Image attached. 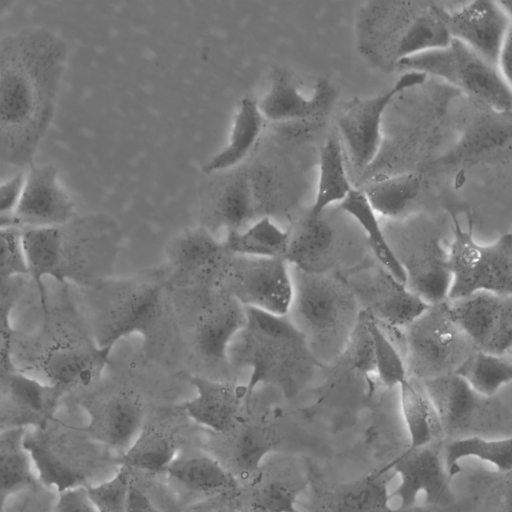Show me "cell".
Here are the masks:
<instances>
[{"label":"cell","mask_w":512,"mask_h":512,"mask_svg":"<svg viewBox=\"0 0 512 512\" xmlns=\"http://www.w3.org/2000/svg\"><path fill=\"white\" fill-rule=\"evenodd\" d=\"M68 49L56 32L27 27L0 39V162L31 166L55 115Z\"/></svg>","instance_id":"cell-1"},{"label":"cell","mask_w":512,"mask_h":512,"mask_svg":"<svg viewBox=\"0 0 512 512\" xmlns=\"http://www.w3.org/2000/svg\"><path fill=\"white\" fill-rule=\"evenodd\" d=\"M316 359L289 317L246 308V320L229 349V364L249 370L246 400L258 386L294 393Z\"/></svg>","instance_id":"cell-2"},{"label":"cell","mask_w":512,"mask_h":512,"mask_svg":"<svg viewBox=\"0 0 512 512\" xmlns=\"http://www.w3.org/2000/svg\"><path fill=\"white\" fill-rule=\"evenodd\" d=\"M291 274L293 297L287 316L317 362L335 360L342 355L362 311L353 291L338 273L291 267Z\"/></svg>","instance_id":"cell-3"},{"label":"cell","mask_w":512,"mask_h":512,"mask_svg":"<svg viewBox=\"0 0 512 512\" xmlns=\"http://www.w3.org/2000/svg\"><path fill=\"white\" fill-rule=\"evenodd\" d=\"M92 340L101 347L114 348L118 341L139 336L153 340L166 317L163 285L153 278L102 281L93 288Z\"/></svg>","instance_id":"cell-4"},{"label":"cell","mask_w":512,"mask_h":512,"mask_svg":"<svg viewBox=\"0 0 512 512\" xmlns=\"http://www.w3.org/2000/svg\"><path fill=\"white\" fill-rule=\"evenodd\" d=\"M407 375L419 381L454 374L477 350L452 318L447 300L429 305L401 329Z\"/></svg>","instance_id":"cell-5"},{"label":"cell","mask_w":512,"mask_h":512,"mask_svg":"<svg viewBox=\"0 0 512 512\" xmlns=\"http://www.w3.org/2000/svg\"><path fill=\"white\" fill-rule=\"evenodd\" d=\"M452 240L448 246L451 284L447 300L476 292L512 295V234L503 233L489 244L473 237L472 220L464 229L452 217Z\"/></svg>","instance_id":"cell-6"},{"label":"cell","mask_w":512,"mask_h":512,"mask_svg":"<svg viewBox=\"0 0 512 512\" xmlns=\"http://www.w3.org/2000/svg\"><path fill=\"white\" fill-rule=\"evenodd\" d=\"M410 67L458 87L497 112L511 111V85L498 68L455 39L446 47L415 55Z\"/></svg>","instance_id":"cell-7"},{"label":"cell","mask_w":512,"mask_h":512,"mask_svg":"<svg viewBox=\"0 0 512 512\" xmlns=\"http://www.w3.org/2000/svg\"><path fill=\"white\" fill-rule=\"evenodd\" d=\"M59 230L54 280L89 288L106 280L117 252L108 223L96 216L74 217Z\"/></svg>","instance_id":"cell-8"},{"label":"cell","mask_w":512,"mask_h":512,"mask_svg":"<svg viewBox=\"0 0 512 512\" xmlns=\"http://www.w3.org/2000/svg\"><path fill=\"white\" fill-rule=\"evenodd\" d=\"M222 263L224 293L245 308L286 316L293 297L291 267L283 257L258 258L228 254Z\"/></svg>","instance_id":"cell-9"},{"label":"cell","mask_w":512,"mask_h":512,"mask_svg":"<svg viewBox=\"0 0 512 512\" xmlns=\"http://www.w3.org/2000/svg\"><path fill=\"white\" fill-rule=\"evenodd\" d=\"M54 418L43 428H28L24 444L42 486L57 493L88 485V461L78 438Z\"/></svg>","instance_id":"cell-10"},{"label":"cell","mask_w":512,"mask_h":512,"mask_svg":"<svg viewBox=\"0 0 512 512\" xmlns=\"http://www.w3.org/2000/svg\"><path fill=\"white\" fill-rule=\"evenodd\" d=\"M426 78L422 73L405 71L382 94L354 98L343 107L338 117V129L357 173H363L378 153L382 117L390 102L398 94L422 85Z\"/></svg>","instance_id":"cell-11"},{"label":"cell","mask_w":512,"mask_h":512,"mask_svg":"<svg viewBox=\"0 0 512 512\" xmlns=\"http://www.w3.org/2000/svg\"><path fill=\"white\" fill-rule=\"evenodd\" d=\"M361 310L382 327L403 329L429 306L377 261L358 265L344 277Z\"/></svg>","instance_id":"cell-12"},{"label":"cell","mask_w":512,"mask_h":512,"mask_svg":"<svg viewBox=\"0 0 512 512\" xmlns=\"http://www.w3.org/2000/svg\"><path fill=\"white\" fill-rule=\"evenodd\" d=\"M447 303L452 318L477 350L511 355L512 295L476 292Z\"/></svg>","instance_id":"cell-13"},{"label":"cell","mask_w":512,"mask_h":512,"mask_svg":"<svg viewBox=\"0 0 512 512\" xmlns=\"http://www.w3.org/2000/svg\"><path fill=\"white\" fill-rule=\"evenodd\" d=\"M75 217L74 203L52 165L32 164L24 174L12 214L1 228L61 226Z\"/></svg>","instance_id":"cell-14"},{"label":"cell","mask_w":512,"mask_h":512,"mask_svg":"<svg viewBox=\"0 0 512 512\" xmlns=\"http://www.w3.org/2000/svg\"><path fill=\"white\" fill-rule=\"evenodd\" d=\"M421 382L436 410L443 434L477 428L509 413L499 394L483 396L455 373Z\"/></svg>","instance_id":"cell-15"},{"label":"cell","mask_w":512,"mask_h":512,"mask_svg":"<svg viewBox=\"0 0 512 512\" xmlns=\"http://www.w3.org/2000/svg\"><path fill=\"white\" fill-rule=\"evenodd\" d=\"M87 421L80 427L95 443L124 452L142 431L140 401L124 391L91 394L80 400Z\"/></svg>","instance_id":"cell-16"},{"label":"cell","mask_w":512,"mask_h":512,"mask_svg":"<svg viewBox=\"0 0 512 512\" xmlns=\"http://www.w3.org/2000/svg\"><path fill=\"white\" fill-rule=\"evenodd\" d=\"M389 465L400 478L399 485L389 494L390 501L397 500L398 509L414 507L420 495L430 505H437L446 498L451 478L438 441L406 449Z\"/></svg>","instance_id":"cell-17"},{"label":"cell","mask_w":512,"mask_h":512,"mask_svg":"<svg viewBox=\"0 0 512 512\" xmlns=\"http://www.w3.org/2000/svg\"><path fill=\"white\" fill-rule=\"evenodd\" d=\"M405 273L406 287L429 305L447 300L451 284L448 248L438 236L389 244Z\"/></svg>","instance_id":"cell-18"},{"label":"cell","mask_w":512,"mask_h":512,"mask_svg":"<svg viewBox=\"0 0 512 512\" xmlns=\"http://www.w3.org/2000/svg\"><path fill=\"white\" fill-rule=\"evenodd\" d=\"M448 26L453 39L496 66L500 49L512 31L511 1L468 2L449 12Z\"/></svg>","instance_id":"cell-19"},{"label":"cell","mask_w":512,"mask_h":512,"mask_svg":"<svg viewBox=\"0 0 512 512\" xmlns=\"http://www.w3.org/2000/svg\"><path fill=\"white\" fill-rule=\"evenodd\" d=\"M113 351L89 340L57 341L41 356L44 380L65 393L88 388L102 375Z\"/></svg>","instance_id":"cell-20"},{"label":"cell","mask_w":512,"mask_h":512,"mask_svg":"<svg viewBox=\"0 0 512 512\" xmlns=\"http://www.w3.org/2000/svg\"><path fill=\"white\" fill-rule=\"evenodd\" d=\"M3 401L0 402L2 429L43 428L55 417L61 399L66 394L45 380H39L15 370L2 379Z\"/></svg>","instance_id":"cell-21"},{"label":"cell","mask_w":512,"mask_h":512,"mask_svg":"<svg viewBox=\"0 0 512 512\" xmlns=\"http://www.w3.org/2000/svg\"><path fill=\"white\" fill-rule=\"evenodd\" d=\"M336 89L327 79H318L310 97L304 96L290 74L275 68L268 88L257 101L264 117L271 121L308 120L327 113L336 99Z\"/></svg>","instance_id":"cell-22"},{"label":"cell","mask_w":512,"mask_h":512,"mask_svg":"<svg viewBox=\"0 0 512 512\" xmlns=\"http://www.w3.org/2000/svg\"><path fill=\"white\" fill-rule=\"evenodd\" d=\"M350 249L342 246L336 230L322 217L309 213L294 229L289 230L285 259L293 268L310 273H337L344 254Z\"/></svg>","instance_id":"cell-23"},{"label":"cell","mask_w":512,"mask_h":512,"mask_svg":"<svg viewBox=\"0 0 512 512\" xmlns=\"http://www.w3.org/2000/svg\"><path fill=\"white\" fill-rule=\"evenodd\" d=\"M246 308L222 292L199 314L194 328V345L203 359L213 365L229 364V349L242 330Z\"/></svg>","instance_id":"cell-24"},{"label":"cell","mask_w":512,"mask_h":512,"mask_svg":"<svg viewBox=\"0 0 512 512\" xmlns=\"http://www.w3.org/2000/svg\"><path fill=\"white\" fill-rule=\"evenodd\" d=\"M189 381L195 395L182 402L179 409L193 422L213 432L231 431L246 400L244 386L201 376H192Z\"/></svg>","instance_id":"cell-25"},{"label":"cell","mask_w":512,"mask_h":512,"mask_svg":"<svg viewBox=\"0 0 512 512\" xmlns=\"http://www.w3.org/2000/svg\"><path fill=\"white\" fill-rule=\"evenodd\" d=\"M26 428L0 430V512L16 495L41 485L24 444Z\"/></svg>","instance_id":"cell-26"},{"label":"cell","mask_w":512,"mask_h":512,"mask_svg":"<svg viewBox=\"0 0 512 512\" xmlns=\"http://www.w3.org/2000/svg\"><path fill=\"white\" fill-rule=\"evenodd\" d=\"M448 14L441 6L432 2H419L403 35L392 53V64L415 54L448 46L453 40Z\"/></svg>","instance_id":"cell-27"},{"label":"cell","mask_w":512,"mask_h":512,"mask_svg":"<svg viewBox=\"0 0 512 512\" xmlns=\"http://www.w3.org/2000/svg\"><path fill=\"white\" fill-rule=\"evenodd\" d=\"M264 120L257 100L251 97L241 99L233 118L228 142L203 165V172H223L240 164L257 142Z\"/></svg>","instance_id":"cell-28"},{"label":"cell","mask_w":512,"mask_h":512,"mask_svg":"<svg viewBox=\"0 0 512 512\" xmlns=\"http://www.w3.org/2000/svg\"><path fill=\"white\" fill-rule=\"evenodd\" d=\"M167 258L175 273L191 276L223 263L228 253L222 241L205 228H192L174 238L167 248Z\"/></svg>","instance_id":"cell-29"},{"label":"cell","mask_w":512,"mask_h":512,"mask_svg":"<svg viewBox=\"0 0 512 512\" xmlns=\"http://www.w3.org/2000/svg\"><path fill=\"white\" fill-rule=\"evenodd\" d=\"M395 473L389 464L341 485L328 498V512H387Z\"/></svg>","instance_id":"cell-30"},{"label":"cell","mask_w":512,"mask_h":512,"mask_svg":"<svg viewBox=\"0 0 512 512\" xmlns=\"http://www.w3.org/2000/svg\"><path fill=\"white\" fill-rule=\"evenodd\" d=\"M398 388L401 413L409 435L407 449L437 442L443 431L423 383L407 376Z\"/></svg>","instance_id":"cell-31"},{"label":"cell","mask_w":512,"mask_h":512,"mask_svg":"<svg viewBox=\"0 0 512 512\" xmlns=\"http://www.w3.org/2000/svg\"><path fill=\"white\" fill-rule=\"evenodd\" d=\"M288 241L289 230H283L265 215L241 230L226 232L222 244L230 255L285 258Z\"/></svg>","instance_id":"cell-32"},{"label":"cell","mask_w":512,"mask_h":512,"mask_svg":"<svg viewBox=\"0 0 512 512\" xmlns=\"http://www.w3.org/2000/svg\"><path fill=\"white\" fill-rule=\"evenodd\" d=\"M446 470L452 479L461 468L462 459L474 457L494 466L499 472L512 469V437L485 438L479 435L456 437L442 450Z\"/></svg>","instance_id":"cell-33"},{"label":"cell","mask_w":512,"mask_h":512,"mask_svg":"<svg viewBox=\"0 0 512 512\" xmlns=\"http://www.w3.org/2000/svg\"><path fill=\"white\" fill-rule=\"evenodd\" d=\"M339 209L351 216L361 227L376 261L397 280L405 284L404 270L396 259L386 234L379 224L377 214L363 191L353 188L339 203Z\"/></svg>","instance_id":"cell-34"},{"label":"cell","mask_w":512,"mask_h":512,"mask_svg":"<svg viewBox=\"0 0 512 512\" xmlns=\"http://www.w3.org/2000/svg\"><path fill=\"white\" fill-rule=\"evenodd\" d=\"M166 474L181 487L196 493L221 492L235 486L229 471L216 459L203 454L177 456Z\"/></svg>","instance_id":"cell-35"},{"label":"cell","mask_w":512,"mask_h":512,"mask_svg":"<svg viewBox=\"0 0 512 512\" xmlns=\"http://www.w3.org/2000/svg\"><path fill=\"white\" fill-rule=\"evenodd\" d=\"M307 478L298 469L285 467L256 481L251 505L257 512H300V497Z\"/></svg>","instance_id":"cell-36"},{"label":"cell","mask_w":512,"mask_h":512,"mask_svg":"<svg viewBox=\"0 0 512 512\" xmlns=\"http://www.w3.org/2000/svg\"><path fill=\"white\" fill-rule=\"evenodd\" d=\"M352 189L346 173L341 141L332 136L326 140L320 152L317 190L308 213L312 216L323 214L328 206L344 200Z\"/></svg>","instance_id":"cell-37"},{"label":"cell","mask_w":512,"mask_h":512,"mask_svg":"<svg viewBox=\"0 0 512 512\" xmlns=\"http://www.w3.org/2000/svg\"><path fill=\"white\" fill-rule=\"evenodd\" d=\"M176 457L177 448L170 435L156 428H143L118 461L130 471L166 474Z\"/></svg>","instance_id":"cell-38"},{"label":"cell","mask_w":512,"mask_h":512,"mask_svg":"<svg viewBox=\"0 0 512 512\" xmlns=\"http://www.w3.org/2000/svg\"><path fill=\"white\" fill-rule=\"evenodd\" d=\"M455 374L477 393L493 397L511 383L512 358L475 350Z\"/></svg>","instance_id":"cell-39"},{"label":"cell","mask_w":512,"mask_h":512,"mask_svg":"<svg viewBox=\"0 0 512 512\" xmlns=\"http://www.w3.org/2000/svg\"><path fill=\"white\" fill-rule=\"evenodd\" d=\"M419 190V177L404 174L373 182L362 191L376 214L396 218L407 210Z\"/></svg>","instance_id":"cell-40"},{"label":"cell","mask_w":512,"mask_h":512,"mask_svg":"<svg viewBox=\"0 0 512 512\" xmlns=\"http://www.w3.org/2000/svg\"><path fill=\"white\" fill-rule=\"evenodd\" d=\"M255 210L251 183L246 174L232 179L221 191L214 208L220 227L237 231L246 227Z\"/></svg>","instance_id":"cell-41"},{"label":"cell","mask_w":512,"mask_h":512,"mask_svg":"<svg viewBox=\"0 0 512 512\" xmlns=\"http://www.w3.org/2000/svg\"><path fill=\"white\" fill-rule=\"evenodd\" d=\"M363 313L372 341L375 377L386 388L398 387L408 376L401 352L379 323Z\"/></svg>","instance_id":"cell-42"},{"label":"cell","mask_w":512,"mask_h":512,"mask_svg":"<svg viewBox=\"0 0 512 512\" xmlns=\"http://www.w3.org/2000/svg\"><path fill=\"white\" fill-rule=\"evenodd\" d=\"M274 447L275 438L267 428L247 426L234 440L232 463L242 476L257 474Z\"/></svg>","instance_id":"cell-43"},{"label":"cell","mask_w":512,"mask_h":512,"mask_svg":"<svg viewBox=\"0 0 512 512\" xmlns=\"http://www.w3.org/2000/svg\"><path fill=\"white\" fill-rule=\"evenodd\" d=\"M131 482V471L120 466L110 478L85 489L97 512H124Z\"/></svg>","instance_id":"cell-44"},{"label":"cell","mask_w":512,"mask_h":512,"mask_svg":"<svg viewBox=\"0 0 512 512\" xmlns=\"http://www.w3.org/2000/svg\"><path fill=\"white\" fill-rule=\"evenodd\" d=\"M27 275L21 230L0 228V280Z\"/></svg>","instance_id":"cell-45"},{"label":"cell","mask_w":512,"mask_h":512,"mask_svg":"<svg viewBox=\"0 0 512 512\" xmlns=\"http://www.w3.org/2000/svg\"><path fill=\"white\" fill-rule=\"evenodd\" d=\"M342 355L347 356L358 371L368 376L375 375L372 341L363 311L360 313Z\"/></svg>","instance_id":"cell-46"},{"label":"cell","mask_w":512,"mask_h":512,"mask_svg":"<svg viewBox=\"0 0 512 512\" xmlns=\"http://www.w3.org/2000/svg\"><path fill=\"white\" fill-rule=\"evenodd\" d=\"M15 304V292L11 289L0 293V378L17 370L13 362L12 343L13 328L11 313Z\"/></svg>","instance_id":"cell-47"},{"label":"cell","mask_w":512,"mask_h":512,"mask_svg":"<svg viewBox=\"0 0 512 512\" xmlns=\"http://www.w3.org/2000/svg\"><path fill=\"white\" fill-rule=\"evenodd\" d=\"M50 496L48 488L40 485L16 495V504L4 512H51L55 496Z\"/></svg>","instance_id":"cell-48"},{"label":"cell","mask_w":512,"mask_h":512,"mask_svg":"<svg viewBox=\"0 0 512 512\" xmlns=\"http://www.w3.org/2000/svg\"><path fill=\"white\" fill-rule=\"evenodd\" d=\"M51 512H97L89 500L85 486L57 493Z\"/></svg>","instance_id":"cell-49"},{"label":"cell","mask_w":512,"mask_h":512,"mask_svg":"<svg viewBox=\"0 0 512 512\" xmlns=\"http://www.w3.org/2000/svg\"><path fill=\"white\" fill-rule=\"evenodd\" d=\"M23 178V173H17L0 183V228L14 211L22 187Z\"/></svg>","instance_id":"cell-50"},{"label":"cell","mask_w":512,"mask_h":512,"mask_svg":"<svg viewBox=\"0 0 512 512\" xmlns=\"http://www.w3.org/2000/svg\"><path fill=\"white\" fill-rule=\"evenodd\" d=\"M124 512H159L149 497L131 482Z\"/></svg>","instance_id":"cell-51"},{"label":"cell","mask_w":512,"mask_h":512,"mask_svg":"<svg viewBox=\"0 0 512 512\" xmlns=\"http://www.w3.org/2000/svg\"><path fill=\"white\" fill-rule=\"evenodd\" d=\"M500 74L506 80L508 84L511 85V69H512V44H511V34L507 36L505 39L496 64Z\"/></svg>","instance_id":"cell-52"},{"label":"cell","mask_w":512,"mask_h":512,"mask_svg":"<svg viewBox=\"0 0 512 512\" xmlns=\"http://www.w3.org/2000/svg\"><path fill=\"white\" fill-rule=\"evenodd\" d=\"M15 2L10 0H0V16L6 14L12 9Z\"/></svg>","instance_id":"cell-53"},{"label":"cell","mask_w":512,"mask_h":512,"mask_svg":"<svg viewBox=\"0 0 512 512\" xmlns=\"http://www.w3.org/2000/svg\"><path fill=\"white\" fill-rule=\"evenodd\" d=\"M219 512H230V511H219Z\"/></svg>","instance_id":"cell-54"},{"label":"cell","mask_w":512,"mask_h":512,"mask_svg":"<svg viewBox=\"0 0 512 512\" xmlns=\"http://www.w3.org/2000/svg\"><path fill=\"white\" fill-rule=\"evenodd\" d=\"M0 430H1V427H0Z\"/></svg>","instance_id":"cell-55"}]
</instances>
